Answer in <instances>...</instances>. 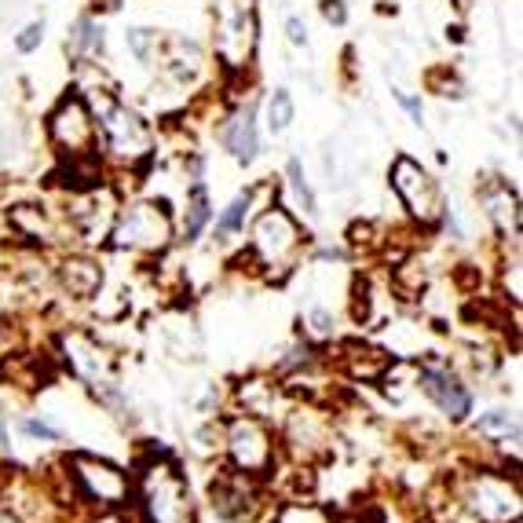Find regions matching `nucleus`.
Here are the masks:
<instances>
[{"instance_id":"f03ea898","label":"nucleus","mask_w":523,"mask_h":523,"mask_svg":"<svg viewBox=\"0 0 523 523\" xmlns=\"http://www.w3.org/2000/svg\"><path fill=\"white\" fill-rule=\"evenodd\" d=\"M308 249V235L300 220L282 205H267L264 213L249 227V242L242 249V260L249 271L264 282H282L300 267V257Z\"/></svg>"},{"instance_id":"72a5a7b5","label":"nucleus","mask_w":523,"mask_h":523,"mask_svg":"<svg viewBox=\"0 0 523 523\" xmlns=\"http://www.w3.org/2000/svg\"><path fill=\"white\" fill-rule=\"evenodd\" d=\"M11 458V428H8V410L0 403V461Z\"/></svg>"},{"instance_id":"c756f323","label":"nucleus","mask_w":523,"mask_h":523,"mask_svg":"<svg viewBox=\"0 0 523 523\" xmlns=\"http://www.w3.org/2000/svg\"><path fill=\"white\" fill-rule=\"evenodd\" d=\"M81 523H139V520L125 513V509H96V513H88Z\"/></svg>"},{"instance_id":"e433bc0d","label":"nucleus","mask_w":523,"mask_h":523,"mask_svg":"<svg viewBox=\"0 0 523 523\" xmlns=\"http://www.w3.org/2000/svg\"><path fill=\"white\" fill-rule=\"evenodd\" d=\"M0 523H19V520H15V516H11L8 509H0Z\"/></svg>"},{"instance_id":"c9c22d12","label":"nucleus","mask_w":523,"mask_h":523,"mask_svg":"<svg viewBox=\"0 0 523 523\" xmlns=\"http://www.w3.org/2000/svg\"><path fill=\"white\" fill-rule=\"evenodd\" d=\"M322 15H326L333 26H344V19H348V11H344L341 0H326V4H322Z\"/></svg>"},{"instance_id":"7ed1b4c3","label":"nucleus","mask_w":523,"mask_h":523,"mask_svg":"<svg viewBox=\"0 0 523 523\" xmlns=\"http://www.w3.org/2000/svg\"><path fill=\"white\" fill-rule=\"evenodd\" d=\"M63 476L77 509H132V472L85 450H70L63 458Z\"/></svg>"},{"instance_id":"aec40b11","label":"nucleus","mask_w":523,"mask_h":523,"mask_svg":"<svg viewBox=\"0 0 523 523\" xmlns=\"http://www.w3.org/2000/svg\"><path fill=\"white\" fill-rule=\"evenodd\" d=\"M341 370L352 381H385V374L392 370V355L374 348V344H359V341H348L341 348Z\"/></svg>"},{"instance_id":"2f4dec72","label":"nucleus","mask_w":523,"mask_h":523,"mask_svg":"<svg viewBox=\"0 0 523 523\" xmlns=\"http://www.w3.org/2000/svg\"><path fill=\"white\" fill-rule=\"evenodd\" d=\"M395 99H399V107L414 118V125H421V118H425V107H421V99H414L410 92H395Z\"/></svg>"},{"instance_id":"c85d7f7f","label":"nucleus","mask_w":523,"mask_h":523,"mask_svg":"<svg viewBox=\"0 0 523 523\" xmlns=\"http://www.w3.org/2000/svg\"><path fill=\"white\" fill-rule=\"evenodd\" d=\"M304 322H308V333L315 341H333L337 337V315L330 308H311Z\"/></svg>"},{"instance_id":"6ab92c4d","label":"nucleus","mask_w":523,"mask_h":523,"mask_svg":"<svg viewBox=\"0 0 523 523\" xmlns=\"http://www.w3.org/2000/svg\"><path fill=\"white\" fill-rule=\"evenodd\" d=\"M220 143L238 165H253L260 154V136H257V103L238 107L220 129Z\"/></svg>"},{"instance_id":"1a4fd4ad","label":"nucleus","mask_w":523,"mask_h":523,"mask_svg":"<svg viewBox=\"0 0 523 523\" xmlns=\"http://www.w3.org/2000/svg\"><path fill=\"white\" fill-rule=\"evenodd\" d=\"M388 183H392L395 198H399V205H403L406 216H410L417 227H439L443 209H447L443 187H439L414 158L399 154V158L392 161V169H388Z\"/></svg>"},{"instance_id":"f8f14e48","label":"nucleus","mask_w":523,"mask_h":523,"mask_svg":"<svg viewBox=\"0 0 523 523\" xmlns=\"http://www.w3.org/2000/svg\"><path fill=\"white\" fill-rule=\"evenodd\" d=\"M257 48V15L249 0H216V55L227 70H242Z\"/></svg>"},{"instance_id":"412c9836","label":"nucleus","mask_w":523,"mask_h":523,"mask_svg":"<svg viewBox=\"0 0 523 523\" xmlns=\"http://www.w3.org/2000/svg\"><path fill=\"white\" fill-rule=\"evenodd\" d=\"M472 432L480 439H487V443H494V447L509 450V443H513V447L520 443V414L509 410V406L487 410V414H480L472 421Z\"/></svg>"},{"instance_id":"ddd939ff","label":"nucleus","mask_w":523,"mask_h":523,"mask_svg":"<svg viewBox=\"0 0 523 523\" xmlns=\"http://www.w3.org/2000/svg\"><path fill=\"white\" fill-rule=\"evenodd\" d=\"M48 139L52 147L70 158H92L99 154L96 118H92V103L85 96H66L48 118Z\"/></svg>"},{"instance_id":"9d476101","label":"nucleus","mask_w":523,"mask_h":523,"mask_svg":"<svg viewBox=\"0 0 523 523\" xmlns=\"http://www.w3.org/2000/svg\"><path fill=\"white\" fill-rule=\"evenodd\" d=\"M59 359L66 363V370L81 381V385H88L92 392H99V388L107 385H118V355H114V348H107V344L99 341L96 333L88 330H66L59 333Z\"/></svg>"},{"instance_id":"b1692460","label":"nucleus","mask_w":523,"mask_h":523,"mask_svg":"<svg viewBox=\"0 0 523 523\" xmlns=\"http://www.w3.org/2000/svg\"><path fill=\"white\" fill-rule=\"evenodd\" d=\"M271 523H337L330 505L311 502V498H289L275 509Z\"/></svg>"},{"instance_id":"cd10ccee","label":"nucleus","mask_w":523,"mask_h":523,"mask_svg":"<svg viewBox=\"0 0 523 523\" xmlns=\"http://www.w3.org/2000/svg\"><path fill=\"white\" fill-rule=\"evenodd\" d=\"M289 125H293V96H289L286 88H278L275 96L267 99V132L282 136Z\"/></svg>"},{"instance_id":"a878e982","label":"nucleus","mask_w":523,"mask_h":523,"mask_svg":"<svg viewBox=\"0 0 523 523\" xmlns=\"http://www.w3.org/2000/svg\"><path fill=\"white\" fill-rule=\"evenodd\" d=\"M286 180H289V191L297 194V202H300V209H304V216H319V202H315V191H311L308 176H304V165H300V158H289Z\"/></svg>"},{"instance_id":"393cba45","label":"nucleus","mask_w":523,"mask_h":523,"mask_svg":"<svg viewBox=\"0 0 523 523\" xmlns=\"http://www.w3.org/2000/svg\"><path fill=\"white\" fill-rule=\"evenodd\" d=\"M66 48H70V55H74V59H88V55H99V52H103V30H99L92 19H81L74 26V33H70Z\"/></svg>"},{"instance_id":"473e14b6","label":"nucleus","mask_w":523,"mask_h":523,"mask_svg":"<svg viewBox=\"0 0 523 523\" xmlns=\"http://www.w3.org/2000/svg\"><path fill=\"white\" fill-rule=\"evenodd\" d=\"M150 41H154V33L150 30H129V44H132V52L139 55V59H147V48H150Z\"/></svg>"},{"instance_id":"f3484780","label":"nucleus","mask_w":523,"mask_h":523,"mask_svg":"<svg viewBox=\"0 0 523 523\" xmlns=\"http://www.w3.org/2000/svg\"><path fill=\"white\" fill-rule=\"evenodd\" d=\"M480 205L487 224L498 231V238L520 246V198L502 176H491V180L480 187Z\"/></svg>"},{"instance_id":"5701e85b","label":"nucleus","mask_w":523,"mask_h":523,"mask_svg":"<svg viewBox=\"0 0 523 523\" xmlns=\"http://www.w3.org/2000/svg\"><path fill=\"white\" fill-rule=\"evenodd\" d=\"M253 202H257V191H253V187L231 198V205H227L224 213L216 216V227H213V242H216V246H227L231 238L246 231V220H249V213H253Z\"/></svg>"},{"instance_id":"f257e3e1","label":"nucleus","mask_w":523,"mask_h":523,"mask_svg":"<svg viewBox=\"0 0 523 523\" xmlns=\"http://www.w3.org/2000/svg\"><path fill=\"white\" fill-rule=\"evenodd\" d=\"M132 505L139 523H198L191 483L169 454H150L132 472Z\"/></svg>"},{"instance_id":"f704fd0d","label":"nucleus","mask_w":523,"mask_h":523,"mask_svg":"<svg viewBox=\"0 0 523 523\" xmlns=\"http://www.w3.org/2000/svg\"><path fill=\"white\" fill-rule=\"evenodd\" d=\"M286 37H289V44H297V48H304V44H308V30H304V22H300V19H289V22H286Z\"/></svg>"},{"instance_id":"dca6fc26","label":"nucleus","mask_w":523,"mask_h":523,"mask_svg":"<svg viewBox=\"0 0 523 523\" xmlns=\"http://www.w3.org/2000/svg\"><path fill=\"white\" fill-rule=\"evenodd\" d=\"M231 395H235L238 414L260 417L267 425H278V417L286 414L289 403H293V392L286 388V381H282V377H267V374L242 377Z\"/></svg>"},{"instance_id":"39448f33","label":"nucleus","mask_w":523,"mask_h":523,"mask_svg":"<svg viewBox=\"0 0 523 523\" xmlns=\"http://www.w3.org/2000/svg\"><path fill=\"white\" fill-rule=\"evenodd\" d=\"M227 469L246 472L253 480H271L282 461V447H278L275 425H267L260 417L249 414H231L224 417V450Z\"/></svg>"},{"instance_id":"a211bd4d","label":"nucleus","mask_w":523,"mask_h":523,"mask_svg":"<svg viewBox=\"0 0 523 523\" xmlns=\"http://www.w3.org/2000/svg\"><path fill=\"white\" fill-rule=\"evenodd\" d=\"M52 275H55V286L63 289L70 300H92L99 289H103V264H99L96 257L81 253V249L63 253Z\"/></svg>"},{"instance_id":"6e6552de","label":"nucleus","mask_w":523,"mask_h":523,"mask_svg":"<svg viewBox=\"0 0 523 523\" xmlns=\"http://www.w3.org/2000/svg\"><path fill=\"white\" fill-rule=\"evenodd\" d=\"M333 414L315 403H289V410L278 417V447L282 458L293 465H315L333 454Z\"/></svg>"},{"instance_id":"20e7f679","label":"nucleus","mask_w":523,"mask_h":523,"mask_svg":"<svg viewBox=\"0 0 523 523\" xmlns=\"http://www.w3.org/2000/svg\"><path fill=\"white\" fill-rule=\"evenodd\" d=\"M172 242H176L172 209L154 198L121 205L107 238V246H114L118 253H132V257H161Z\"/></svg>"},{"instance_id":"9b49d317","label":"nucleus","mask_w":523,"mask_h":523,"mask_svg":"<svg viewBox=\"0 0 523 523\" xmlns=\"http://www.w3.org/2000/svg\"><path fill=\"white\" fill-rule=\"evenodd\" d=\"M209 509L224 523H253L267 509V483L224 469L209 480Z\"/></svg>"},{"instance_id":"2eb2a0df","label":"nucleus","mask_w":523,"mask_h":523,"mask_svg":"<svg viewBox=\"0 0 523 523\" xmlns=\"http://www.w3.org/2000/svg\"><path fill=\"white\" fill-rule=\"evenodd\" d=\"M118 209L121 202L114 198V191L92 187V191L85 194H74V198H70V209H63V213L70 231H74V238H81L85 246H107Z\"/></svg>"},{"instance_id":"0eeeda50","label":"nucleus","mask_w":523,"mask_h":523,"mask_svg":"<svg viewBox=\"0 0 523 523\" xmlns=\"http://www.w3.org/2000/svg\"><path fill=\"white\" fill-rule=\"evenodd\" d=\"M96 118V136L103 143V154L118 165H139L154 154V132L136 110L118 103L114 96H99L92 107Z\"/></svg>"},{"instance_id":"7c9ffc66","label":"nucleus","mask_w":523,"mask_h":523,"mask_svg":"<svg viewBox=\"0 0 523 523\" xmlns=\"http://www.w3.org/2000/svg\"><path fill=\"white\" fill-rule=\"evenodd\" d=\"M41 41H44V22H30V26L19 33L15 48H19V52H33V48H37Z\"/></svg>"},{"instance_id":"423d86ee","label":"nucleus","mask_w":523,"mask_h":523,"mask_svg":"<svg viewBox=\"0 0 523 523\" xmlns=\"http://www.w3.org/2000/svg\"><path fill=\"white\" fill-rule=\"evenodd\" d=\"M454 502L465 516L476 523H520L523 498L516 472L509 476L505 469H476L461 480V491Z\"/></svg>"},{"instance_id":"4468645a","label":"nucleus","mask_w":523,"mask_h":523,"mask_svg":"<svg viewBox=\"0 0 523 523\" xmlns=\"http://www.w3.org/2000/svg\"><path fill=\"white\" fill-rule=\"evenodd\" d=\"M417 388L425 392V399L436 406L439 414L447 417L450 425H465L472 417V388L465 385V377L458 370H450L443 363H425L417 366Z\"/></svg>"},{"instance_id":"bb28decb","label":"nucleus","mask_w":523,"mask_h":523,"mask_svg":"<svg viewBox=\"0 0 523 523\" xmlns=\"http://www.w3.org/2000/svg\"><path fill=\"white\" fill-rule=\"evenodd\" d=\"M15 428H19L30 443H63L66 439L63 428H55L44 414H22L19 421H15Z\"/></svg>"},{"instance_id":"4be33fe9","label":"nucleus","mask_w":523,"mask_h":523,"mask_svg":"<svg viewBox=\"0 0 523 523\" xmlns=\"http://www.w3.org/2000/svg\"><path fill=\"white\" fill-rule=\"evenodd\" d=\"M209 224H213L209 187H205L202 180H191V187H187V209H183V224H180V242L194 246V242L205 235V227Z\"/></svg>"}]
</instances>
